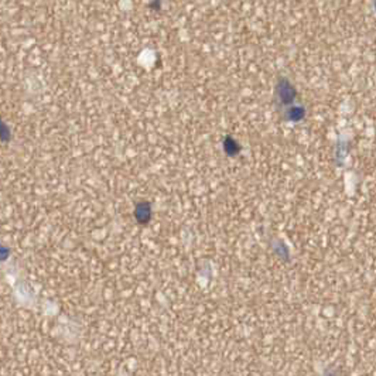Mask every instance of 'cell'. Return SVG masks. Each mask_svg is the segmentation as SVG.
<instances>
[{
    "mask_svg": "<svg viewBox=\"0 0 376 376\" xmlns=\"http://www.w3.org/2000/svg\"><path fill=\"white\" fill-rule=\"evenodd\" d=\"M304 115H306V112H304V109L303 108H297V106H294V108H291V109H289L287 111V120H290V122H300L303 117H304Z\"/></svg>",
    "mask_w": 376,
    "mask_h": 376,
    "instance_id": "3",
    "label": "cell"
},
{
    "mask_svg": "<svg viewBox=\"0 0 376 376\" xmlns=\"http://www.w3.org/2000/svg\"><path fill=\"white\" fill-rule=\"evenodd\" d=\"M276 93H277V98L280 99L282 103H291L294 96H296V91L294 88L291 87V84L287 80H280L277 82V87H276Z\"/></svg>",
    "mask_w": 376,
    "mask_h": 376,
    "instance_id": "1",
    "label": "cell"
},
{
    "mask_svg": "<svg viewBox=\"0 0 376 376\" xmlns=\"http://www.w3.org/2000/svg\"><path fill=\"white\" fill-rule=\"evenodd\" d=\"M135 217H136L139 224H142V225L148 224V221L151 218V205H150V202H147V201L139 202L136 208H135Z\"/></svg>",
    "mask_w": 376,
    "mask_h": 376,
    "instance_id": "2",
    "label": "cell"
},
{
    "mask_svg": "<svg viewBox=\"0 0 376 376\" xmlns=\"http://www.w3.org/2000/svg\"><path fill=\"white\" fill-rule=\"evenodd\" d=\"M225 151L228 153L229 156H235L239 151L238 143H235V140L232 137H227V140H225Z\"/></svg>",
    "mask_w": 376,
    "mask_h": 376,
    "instance_id": "4",
    "label": "cell"
},
{
    "mask_svg": "<svg viewBox=\"0 0 376 376\" xmlns=\"http://www.w3.org/2000/svg\"><path fill=\"white\" fill-rule=\"evenodd\" d=\"M10 139V130H9V127L4 125L1 120H0V140H3V142H7Z\"/></svg>",
    "mask_w": 376,
    "mask_h": 376,
    "instance_id": "5",
    "label": "cell"
}]
</instances>
